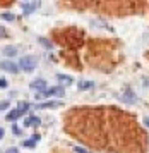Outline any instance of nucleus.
<instances>
[{
	"mask_svg": "<svg viewBox=\"0 0 149 153\" xmlns=\"http://www.w3.org/2000/svg\"><path fill=\"white\" fill-rule=\"evenodd\" d=\"M19 69L21 71H24V72H33L34 69H36V65H38V59L34 55H24V57H21V60H19Z\"/></svg>",
	"mask_w": 149,
	"mask_h": 153,
	"instance_id": "nucleus-1",
	"label": "nucleus"
},
{
	"mask_svg": "<svg viewBox=\"0 0 149 153\" xmlns=\"http://www.w3.org/2000/svg\"><path fill=\"white\" fill-rule=\"evenodd\" d=\"M48 97H63V90L60 86H53V88H48L46 91H41V93L34 95L36 100H43V98H48Z\"/></svg>",
	"mask_w": 149,
	"mask_h": 153,
	"instance_id": "nucleus-2",
	"label": "nucleus"
},
{
	"mask_svg": "<svg viewBox=\"0 0 149 153\" xmlns=\"http://www.w3.org/2000/svg\"><path fill=\"white\" fill-rule=\"evenodd\" d=\"M0 69L5 71V72H10V74H17V72L21 71L19 65L10 62V60H2V62H0Z\"/></svg>",
	"mask_w": 149,
	"mask_h": 153,
	"instance_id": "nucleus-3",
	"label": "nucleus"
},
{
	"mask_svg": "<svg viewBox=\"0 0 149 153\" xmlns=\"http://www.w3.org/2000/svg\"><path fill=\"white\" fill-rule=\"evenodd\" d=\"M40 5V0H22V10L24 14H31Z\"/></svg>",
	"mask_w": 149,
	"mask_h": 153,
	"instance_id": "nucleus-4",
	"label": "nucleus"
},
{
	"mask_svg": "<svg viewBox=\"0 0 149 153\" xmlns=\"http://www.w3.org/2000/svg\"><path fill=\"white\" fill-rule=\"evenodd\" d=\"M29 88H31V90H34V91H38V93H41V91H46V90H45V88H46V81H45V79H41V77H38V79L31 81Z\"/></svg>",
	"mask_w": 149,
	"mask_h": 153,
	"instance_id": "nucleus-5",
	"label": "nucleus"
},
{
	"mask_svg": "<svg viewBox=\"0 0 149 153\" xmlns=\"http://www.w3.org/2000/svg\"><path fill=\"white\" fill-rule=\"evenodd\" d=\"M62 102H58V100H50V102H43V103H38L36 105V108H58V107H62Z\"/></svg>",
	"mask_w": 149,
	"mask_h": 153,
	"instance_id": "nucleus-6",
	"label": "nucleus"
},
{
	"mask_svg": "<svg viewBox=\"0 0 149 153\" xmlns=\"http://www.w3.org/2000/svg\"><path fill=\"white\" fill-rule=\"evenodd\" d=\"M40 117H36V115H29L27 119H24V122H22V126L24 127H38L40 126Z\"/></svg>",
	"mask_w": 149,
	"mask_h": 153,
	"instance_id": "nucleus-7",
	"label": "nucleus"
},
{
	"mask_svg": "<svg viewBox=\"0 0 149 153\" xmlns=\"http://www.w3.org/2000/svg\"><path fill=\"white\" fill-rule=\"evenodd\" d=\"M21 115H24V112L19 110V108H14V110H10V112H9V114L5 115V119L9 120V122H14V120H17Z\"/></svg>",
	"mask_w": 149,
	"mask_h": 153,
	"instance_id": "nucleus-8",
	"label": "nucleus"
},
{
	"mask_svg": "<svg viewBox=\"0 0 149 153\" xmlns=\"http://www.w3.org/2000/svg\"><path fill=\"white\" fill-rule=\"evenodd\" d=\"M57 79L60 81L62 86H65V88H69V86H72L74 84V79L70 76H65V74H57Z\"/></svg>",
	"mask_w": 149,
	"mask_h": 153,
	"instance_id": "nucleus-9",
	"label": "nucleus"
},
{
	"mask_svg": "<svg viewBox=\"0 0 149 153\" xmlns=\"http://www.w3.org/2000/svg\"><path fill=\"white\" fill-rule=\"evenodd\" d=\"M4 55L5 57H15L17 55V48L15 47H12V45H7V47H4Z\"/></svg>",
	"mask_w": 149,
	"mask_h": 153,
	"instance_id": "nucleus-10",
	"label": "nucleus"
},
{
	"mask_svg": "<svg viewBox=\"0 0 149 153\" xmlns=\"http://www.w3.org/2000/svg\"><path fill=\"white\" fill-rule=\"evenodd\" d=\"M122 100L123 102H127V103H136V97H134V93H132L130 90L125 91V95L122 97Z\"/></svg>",
	"mask_w": 149,
	"mask_h": 153,
	"instance_id": "nucleus-11",
	"label": "nucleus"
},
{
	"mask_svg": "<svg viewBox=\"0 0 149 153\" xmlns=\"http://www.w3.org/2000/svg\"><path fill=\"white\" fill-rule=\"evenodd\" d=\"M77 88H79L81 91L89 90V88H93V81H88V79H84V81H79V84H77Z\"/></svg>",
	"mask_w": 149,
	"mask_h": 153,
	"instance_id": "nucleus-12",
	"label": "nucleus"
},
{
	"mask_svg": "<svg viewBox=\"0 0 149 153\" xmlns=\"http://www.w3.org/2000/svg\"><path fill=\"white\" fill-rule=\"evenodd\" d=\"M38 42H40L41 45L45 47V48H48V50H52V47H53V45H52V42H50L48 38H45V36H41V38H38Z\"/></svg>",
	"mask_w": 149,
	"mask_h": 153,
	"instance_id": "nucleus-13",
	"label": "nucleus"
},
{
	"mask_svg": "<svg viewBox=\"0 0 149 153\" xmlns=\"http://www.w3.org/2000/svg\"><path fill=\"white\" fill-rule=\"evenodd\" d=\"M0 17H2L4 21H9V22L15 21V16H14L12 12H2V14H0Z\"/></svg>",
	"mask_w": 149,
	"mask_h": 153,
	"instance_id": "nucleus-14",
	"label": "nucleus"
},
{
	"mask_svg": "<svg viewBox=\"0 0 149 153\" xmlns=\"http://www.w3.org/2000/svg\"><path fill=\"white\" fill-rule=\"evenodd\" d=\"M22 146H26V148H34L36 146V141H34L33 138L31 139H22V143H21Z\"/></svg>",
	"mask_w": 149,
	"mask_h": 153,
	"instance_id": "nucleus-15",
	"label": "nucleus"
},
{
	"mask_svg": "<svg viewBox=\"0 0 149 153\" xmlns=\"http://www.w3.org/2000/svg\"><path fill=\"white\" fill-rule=\"evenodd\" d=\"M17 108H19V110H22V112L29 110V102H19V105H17Z\"/></svg>",
	"mask_w": 149,
	"mask_h": 153,
	"instance_id": "nucleus-16",
	"label": "nucleus"
},
{
	"mask_svg": "<svg viewBox=\"0 0 149 153\" xmlns=\"http://www.w3.org/2000/svg\"><path fill=\"white\" fill-rule=\"evenodd\" d=\"M9 107H10V102H9V100H4V102H0V112L7 110Z\"/></svg>",
	"mask_w": 149,
	"mask_h": 153,
	"instance_id": "nucleus-17",
	"label": "nucleus"
},
{
	"mask_svg": "<svg viewBox=\"0 0 149 153\" xmlns=\"http://www.w3.org/2000/svg\"><path fill=\"white\" fill-rule=\"evenodd\" d=\"M74 150L77 153H91V152H88V150H84V148H81V146H74Z\"/></svg>",
	"mask_w": 149,
	"mask_h": 153,
	"instance_id": "nucleus-18",
	"label": "nucleus"
},
{
	"mask_svg": "<svg viewBox=\"0 0 149 153\" xmlns=\"http://www.w3.org/2000/svg\"><path fill=\"white\" fill-rule=\"evenodd\" d=\"M0 88H7V81L4 77H0Z\"/></svg>",
	"mask_w": 149,
	"mask_h": 153,
	"instance_id": "nucleus-19",
	"label": "nucleus"
},
{
	"mask_svg": "<svg viewBox=\"0 0 149 153\" xmlns=\"http://www.w3.org/2000/svg\"><path fill=\"white\" fill-rule=\"evenodd\" d=\"M7 33H5V29H4V26H0V38H5Z\"/></svg>",
	"mask_w": 149,
	"mask_h": 153,
	"instance_id": "nucleus-20",
	"label": "nucleus"
},
{
	"mask_svg": "<svg viewBox=\"0 0 149 153\" xmlns=\"http://www.w3.org/2000/svg\"><path fill=\"white\" fill-rule=\"evenodd\" d=\"M12 131H14V134H21V129H19V127H17L15 124L12 126Z\"/></svg>",
	"mask_w": 149,
	"mask_h": 153,
	"instance_id": "nucleus-21",
	"label": "nucleus"
},
{
	"mask_svg": "<svg viewBox=\"0 0 149 153\" xmlns=\"http://www.w3.org/2000/svg\"><path fill=\"white\" fill-rule=\"evenodd\" d=\"M5 153H19V150H17V148H14V146H12V148H9V150H7Z\"/></svg>",
	"mask_w": 149,
	"mask_h": 153,
	"instance_id": "nucleus-22",
	"label": "nucleus"
},
{
	"mask_svg": "<svg viewBox=\"0 0 149 153\" xmlns=\"http://www.w3.org/2000/svg\"><path fill=\"white\" fill-rule=\"evenodd\" d=\"M33 139L34 141H40V134H33Z\"/></svg>",
	"mask_w": 149,
	"mask_h": 153,
	"instance_id": "nucleus-23",
	"label": "nucleus"
},
{
	"mask_svg": "<svg viewBox=\"0 0 149 153\" xmlns=\"http://www.w3.org/2000/svg\"><path fill=\"white\" fill-rule=\"evenodd\" d=\"M4 138V129H2V127H0V139Z\"/></svg>",
	"mask_w": 149,
	"mask_h": 153,
	"instance_id": "nucleus-24",
	"label": "nucleus"
},
{
	"mask_svg": "<svg viewBox=\"0 0 149 153\" xmlns=\"http://www.w3.org/2000/svg\"><path fill=\"white\" fill-rule=\"evenodd\" d=\"M144 122H146V126L149 127V117H146V119H144Z\"/></svg>",
	"mask_w": 149,
	"mask_h": 153,
	"instance_id": "nucleus-25",
	"label": "nucleus"
}]
</instances>
